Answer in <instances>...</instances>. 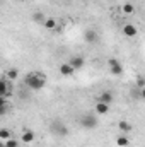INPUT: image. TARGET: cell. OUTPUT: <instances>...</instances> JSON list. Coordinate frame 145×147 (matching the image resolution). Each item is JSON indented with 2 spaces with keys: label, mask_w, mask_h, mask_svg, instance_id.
<instances>
[{
  "label": "cell",
  "mask_w": 145,
  "mask_h": 147,
  "mask_svg": "<svg viewBox=\"0 0 145 147\" xmlns=\"http://www.w3.org/2000/svg\"><path fill=\"white\" fill-rule=\"evenodd\" d=\"M80 127L85 128V130H92V128L97 127V118L94 115H91V113H85L80 118Z\"/></svg>",
  "instance_id": "obj_3"
},
{
  "label": "cell",
  "mask_w": 145,
  "mask_h": 147,
  "mask_svg": "<svg viewBox=\"0 0 145 147\" xmlns=\"http://www.w3.org/2000/svg\"><path fill=\"white\" fill-rule=\"evenodd\" d=\"M10 91V84L7 82V77H2L0 79V98H5Z\"/></svg>",
  "instance_id": "obj_4"
},
{
  "label": "cell",
  "mask_w": 145,
  "mask_h": 147,
  "mask_svg": "<svg viewBox=\"0 0 145 147\" xmlns=\"http://www.w3.org/2000/svg\"><path fill=\"white\" fill-rule=\"evenodd\" d=\"M118 128H119L123 134H128V132H132V125H130L128 121H125V120H121V121L118 123Z\"/></svg>",
  "instance_id": "obj_13"
},
{
  "label": "cell",
  "mask_w": 145,
  "mask_h": 147,
  "mask_svg": "<svg viewBox=\"0 0 145 147\" xmlns=\"http://www.w3.org/2000/svg\"><path fill=\"white\" fill-rule=\"evenodd\" d=\"M24 82H26V86L29 87V89H33V91H39V89H43L44 86H46V79H44V75L39 72H31L26 75V79H24Z\"/></svg>",
  "instance_id": "obj_1"
},
{
  "label": "cell",
  "mask_w": 145,
  "mask_h": 147,
  "mask_svg": "<svg viewBox=\"0 0 145 147\" xmlns=\"http://www.w3.org/2000/svg\"><path fill=\"white\" fill-rule=\"evenodd\" d=\"M33 140H34V134H33L31 130H26V132L22 134V142L29 144V142H33Z\"/></svg>",
  "instance_id": "obj_14"
},
{
  "label": "cell",
  "mask_w": 145,
  "mask_h": 147,
  "mask_svg": "<svg viewBox=\"0 0 145 147\" xmlns=\"http://www.w3.org/2000/svg\"><path fill=\"white\" fill-rule=\"evenodd\" d=\"M97 101H101V103H106V105H111L113 103V92H109V91H104L99 98H97Z\"/></svg>",
  "instance_id": "obj_10"
},
{
  "label": "cell",
  "mask_w": 145,
  "mask_h": 147,
  "mask_svg": "<svg viewBox=\"0 0 145 147\" xmlns=\"http://www.w3.org/2000/svg\"><path fill=\"white\" fill-rule=\"evenodd\" d=\"M116 144H118L119 147H126L128 144H130V140H128L126 137H123V135H121V137H118V139H116Z\"/></svg>",
  "instance_id": "obj_16"
},
{
  "label": "cell",
  "mask_w": 145,
  "mask_h": 147,
  "mask_svg": "<svg viewBox=\"0 0 145 147\" xmlns=\"http://www.w3.org/2000/svg\"><path fill=\"white\" fill-rule=\"evenodd\" d=\"M50 132L53 135H56V137H67L68 135V128L62 120H53L50 123Z\"/></svg>",
  "instance_id": "obj_2"
},
{
  "label": "cell",
  "mask_w": 145,
  "mask_h": 147,
  "mask_svg": "<svg viewBox=\"0 0 145 147\" xmlns=\"http://www.w3.org/2000/svg\"><path fill=\"white\" fill-rule=\"evenodd\" d=\"M43 24H44V28L50 29V31H55V29H56V19H55V17H46V21H44Z\"/></svg>",
  "instance_id": "obj_12"
},
{
  "label": "cell",
  "mask_w": 145,
  "mask_h": 147,
  "mask_svg": "<svg viewBox=\"0 0 145 147\" xmlns=\"http://www.w3.org/2000/svg\"><path fill=\"white\" fill-rule=\"evenodd\" d=\"M9 137H10L9 130H0V139L2 140H9Z\"/></svg>",
  "instance_id": "obj_21"
},
{
  "label": "cell",
  "mask_w": 145,
  "mask_h": 147,
  "mask_svg": "<svg viewBox=\"0 0 145 147\" xmlns=\"http://www.w3.org/2000/svg\"><path fill=\"white\" fill-rule=\"evenodd\" d=\"M21 2H24V0H21Z\"/></svg>",
  "instance_id": "obj_25"
},
{
  "label": "cell",
  "mask_w": 145,
  "mask_h": 147,
  "mask_svg": "<svg viewBox=\"0 0 145 147\" xmlns=\"http://www.w3.org/2000/svg\"><path fill=\"white\" fill-rule=\"evenodd\" d=\"M68 63H70L73 69L77 70V69H82V67H84L85 60H84V57H73V58H70V60H68Z\"/></svg>",
  "instance_id": "obj_6"
},
{
  "label": "cell",
  "mask_w": 145,
  "mask_h": 147,
  "mask_svg": "<svg viewBox=\"0 0 145 147\" xmlns=\"http://www.w3.org/2000/svg\"><path fill=\"white\" fill-rule=\"evenodd\" d=\"M109 74H113L114 77H119L121 74H123V65L118 62V63H114V65H111L109 67Z\"/></svg>",
  "instance_id": "obj_9"
},
{
  "label": "cell",
  "mask_w": 145,
  "mask_h": 147,
  "mask_svg": "<svg viewBox=\"0 0 145 147\" xmlns=\"http://www.w3.org/2000/svg\"><path fill=\"white\" fill-rule=\"evenodd\" d=\"M133 10H135V7H133L132 3H125V5H123V12H125V14H132Z\"/></svg>",
  "instance_id": "obj_19"
},
{
  "label": "cell",
  "mask_w": 145,
  "mask_h": 147,
  "mask_svg": "<svg viewBox=\"0 0 145 147\" xmlns=\"http://www.w3.org/2000/svg\"><path fill=\"white\" fill-rule=\"evenodd\" d=\"M5 146H9V147H17V142H15L14 139H9V140L5 142Z\"/></svg>",
  "instance_id": "obj_22"
},
{
  "label": "cell",
  "mask_w": 145,
  "mask_h": 147,
  "mask_svg": "<svg viewBox=\"0 0 145 147\" xmlns=\"http://www.w3.org/2000/svg\"><path fill=\"white\" fill-rule=\"evenodd\" d=\"M2 147H9V146H5V144H3V146H2Z\"/></svg>",
  "instance_id": "obj_24"
},
{
  "label": "cell",
  "mask_w": 145,
  "mask_h": 147,
  "mask_svg": "<svg viewBox=\"0 0 145 147\" xmlns=\"http://www.w3.org/2000/svg\"><path fill=\"white\" fill-rule=\"evenodd\" d=\"M142 99H145V87L142 89Z\"/></svg>",
  "instance_id": "obj_23"
},
{
  "label": "cell",
  "mask_w": 145,
  "mask_h": 147,
  "mask_svg": "<svg viewBox=\"0 0 145 147\" xmlns=\"http://www.w3.org/2000/svg\"><path fill=\"white\" fill-rule=\"evenodd\" d=\"M132 98H142V89L135 86V87L132 89Z\"/></svg>",
  "instance_id": "obj_18"
},
{
  "label": "cell",
  "mask_w": 145,
  "mask_h": 147,
  "mask_svg": "<svg viewBox=\"0 0 145 147\" xmlns=\"http://www.w3.org/2000/svg\"><path fill=\"white\" fill-rule=\"evenodd\" d=\"M97 33L96 31H92V29H87L85 33H84V39H85V43H96L97 41Z\"/></svg>",
  "instance_id": "obj_8"
},
{
  "label": "cell",
  "mask_w": 145,
  "mask_h": 147,
  "mask_svg": "<svg viewBox=\"0 0 145 147\" xmlns=\"http://www.w3.org/2000/svg\"><path fill=\"white\" fill-rule=\"evenodd\" d=\"M108 111H109V105L101 103V101H97V103H96V113H97V115H106Z\"/></svg>",
  "instance_id": "obj_11"
},
{
  "label": "cell",
  "mask_w": 145,
  "mask_h": 147,
  "mask_svg": "<svg viewBox=\"0 0 145 147\" xmlns=\"http://www.w3.org/2000/svg\"><path fill=\"white\" fill-rule=\"evenodd\" d=\"M137 87H140V89L145 87V77H142V75L137 77Z\"/></svg>",
  "instance_id": "obj_20"
},
{
  "label": "cell",
  "mask_w": 145,
  "mask_h": 147,
  "mask_svg": "<svg viewBox=\"0 0 145 147\" xmlns=\"http://www.w3.org/2000/svg\"><path fill=\"white\" fill-rule=\"evenodd\" d=\"M33 21H34V22H44L46 17H44L43 12H34V14H33Z\"/></svg>",
  "instance_id": "obj_15"
},
{
  "label": "cell",
  "mask_w": 145,
  "mask_h": 147,
  "mask_svg": "<svg viewBox=\"0 0 145 147\" xmlns=\"http://www.w3.org/2000/svg\"><path fill=\"white\" fill-rule=\"evenodd\" d=\"M5 74H7L5 77H7V79H12V80H14V79H17V75H19L17 69H10V70H7Z\"/></svg>",
  "instance_id": "obj_17"
},
{
  "label": "cell",
  "mask_w": 145,
  "mask_h": 147,
  "mask_svg": "<svg viewBox=\"0 0 145 147\" xmlns=\"http://www.w3.org/2000/svg\"><path fill=\"white\" fill-rule=\"evenodd\" d=\"M137 28L133 26V24H125L123 26V34L125 36H128V38H133V36H137Z\"/></svg>",
  "instance_id": "obj_5"
},
{
  "label": "cell",
  "mask_w": 145,
  "mask_h": 147,
  "mask_svg": "<svg viewBox=\"0 0 145 147\" xmlns=\"http://www.w3.org/2000/svg\"><path fill=\"white\" fill-rule=\"evenodd\" d=\"M73 72H75V69H73V67L70 65V63H68V62L60 65V74H62V75L68 77V75H73Z\"/></svg>",
  "instance_id": "obj_7"
}]
</instances>
